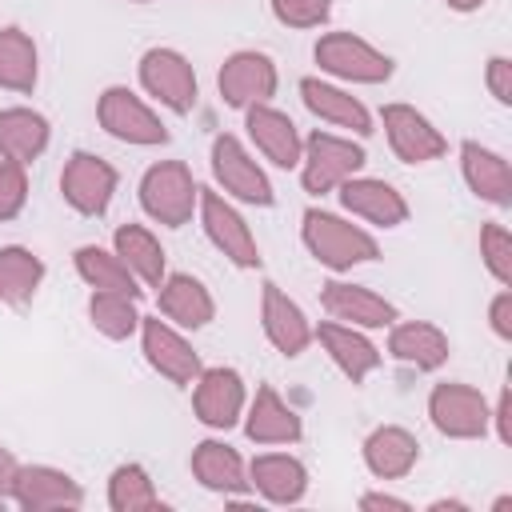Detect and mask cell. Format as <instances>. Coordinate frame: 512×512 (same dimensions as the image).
I'll list each match as a JSON object with an SVG mask.
<instances>
[{
    "label": "cell",
    "instance_id": "14",
    "mask_svg": "<svg viewBox=\"0 0 512 512\" xmlns=\"http://www.w3.org/2000/svg\"><path fill=\"white\" fill-rule=\"evenodd\" d=\"M140 336H144V356H148V364H152L164 380L188 388V384L200 376V356H196V348H192L172 324H164L160 316H140Z\"/></svg>",
    "mask_w": 512,
    "mask_h": 512
},
{
    "label": "cell",
    "instance_id": "45",
    "mask_svg": "<svg viewBox=\"0 0 512 512\" xmlns=\"http://www.w3.org/2000/svg\"><path fill=\"white\" fill-rule=\"evenodd\" d=\"M132 4H152V0H132Z\"/></svg>",
    "mask_w": 512,
    "mask_h": 512
},
{
    "label": "cell",
    "instance_id": "28",
    "mask_svg": "<svg viewBox=\"0 0 512 512\" xmlns=\"http://www.w3.org/2000/svg\"><path fill=\"white\" fill-rule=\"evenodd\" d=\"M112 244H116V256L128 264V272L140 284H148V288H160L164 284V276H168L164 248H160V240L144 224H120L116 236H112Z\"/></svg>",
    "mask_w": 512,
    "mask_h": 512
},
{
    "label": "cell",
    "instance_id": "29",
    "mask_svg": "<svg viewBox=\"0 0 512 512\" xmlns=\"http://www.w3.org/2000/svg\"><path fill=\"white\" fill-rule=\"evenodd\" d=\"M48 120L32 108H4L0 112V156L16 164H32L48 148Z\"/></svg>",
    "mask_w": 512,
    "mask_h": 512
},
{
    "label": "cell",
    "instance_id": "37",
    "mask_svg": "<svg viewBox=\"0 0 512 512\" xmlns=\"http://www.w3.org/2000/svg\"><path fill=\"white\" fill-rule=\"evenodd\" d=\"M272 16L288 28H320L332 16V0H272Z\"/></svg>",
    "mask_w": 512,
    "mask_h": 512
},
{
    "label": "cell",
    "instance_id": "46",
    "mask_svg": "<svg viewBox=\"0 0 512 512\" xmlns=\"http://www.w3.org/2000/svg\"><path fill=\"white\" fill-rule=\"evenodd\" d=\"M0 508H4V496H0Z\"/></svg>",
    "mask_w": 512,
    "mask_h": 512
},
{
    "label": "cell",
    "instance_id": "36",
    "mask_svg": "<svg viewBox=\"0 0 512 512\" xmlns=\"http://www.w3.org/2000/svg\"><path fill=\"white\" fill-rule=\"evenodd\" d=\"M480 256H484L488 272L496 276V284L508 288V284H512V232H508L504 224L488 220V224L480 228Z\"/></svg>",
    "mask_w": 512,
    "mask_h": 512
},
{
    "label": "cell",
    "instance_id": "42",
    "mask_svg": "<svg viewBox=\"0 0 512 512\" xmlns=\"http://www.w3.org/2000/svg\"><path fill=\"white\" fill-rule=\"evenodd\" d=\"M508 416H512V396H508V388L500 392V404H496V412H492V420H496V436H500V444H508L512 440V428H508Z\"/></svg>",
    "mask_w": 512,
    "mask_h": 512
},
{
    "label": "cell",
    "instance_id": "32",
    "mask_svg": "<svg viewBox=\"0 0 512 512\" xmlns=\"http://www.w3.org/2000/svg\"><path fill=\"white\" fill-rule=\"evenodd\" d=\"M44 280V260L20 244L0 248V304H28Z\"/></svg>",
    "mask_w": 512,
    "mask_h": 512
},
{
    "label": "cell",
    "instance_id": "38",
    "mask_svg": "<svg viewBox=\"0 0 512 512\" xmlns=\"http://www.w3.org/2000/svg\"><path fill=\"white\" fill-rule=\"evenodd\" d=\"M24 200H28V176H24V164L0 156V224H8L12 216H20Z\"/></svg>",
    "mask_w": 512,
    "mask_h": 512
},
{
    "label": "cell",
    "instance_id": "11",
    "mask_svg": "<svg viewBox=\"0 0 512 512\" xmlns=\"http://www.w3.org/2000/svg\"><path fill=\"white\" fill-rule=\"evenodd\" d=\"M60 192L80 216H100L116 192V168L92 152H72L60 172Z\"/></svg>",
    "mask_w": 512,
    "mask_h": 512
},
{
    "label": "cell",
    "instance_id": "7",
    "mask_svg": "<svg viewBox=\"0 0 512 512\" xmlns=\"http://www.w3.org/2000/svg\"><path fill=\"white\" fill-rule=\"evenodd\" d=\"M212 176H216V184L224 188V196H232V200H244V204H256V208H268V204L276 200V192H272L264 168H260V164L248 156V148H244L236 136H228V132H220V136L212 140Z\"/></svg>",
    "mask_w": 512,
    "mask_h": 512
},
{
    "label": "cell",
    "instance_id": "25",
    "mask_svg": "<svg viewBox=\"0 0 512 512\" xmlns=\"http://www.w3.org/2000/svg\"><path fill=\"white\" fill-rule=\"evenodd\" d=\"M416 460H420V444H416V436H412L408 428H400V424H380V428L364 440V464H368V472L380 476V480H400V476H408V472L416 468Z\"/></svg>",
    "mask_w": 512,
    "mask_h": 512
},
{
    "label": "cell",
    "instance_id": "5",
    "mask_svg": "<svg viewBox=\"0 0 512 512\" xmlns=\"http://www.w3.org/2000/svg\"><path fill=\"white\" fill-rule=\"evenodd\" d=\"M428 416H432L436 432L452 436V440H476L492 424V408H488L484 392L472 384H460V380L436 384L428 392Z\"/></svg>",
    "mask_w": 512,
    "mask_h": 512
},
{
    "label": "cell",
    "instance_id": "44",
    "mask_svg": "<svg viewBox=\"0 0 512 512\" xmlns=\"http://www.w3.org/2000/svg\"><path fill=\"white\" fill-rule=\"evenodd\" d=\"M448 8H456V12H476V8H484V0H444Z\"/></svg>",
    "mask_w": 512,
    "mask_h": 512
},
{
    "label": "cell",
    "instance_id": "8",
    "mask_svg": "<svg viewBox=\"0 0 512 512\" xmlns=\"http://www.w3.org/2000/svg\"><path fill=\"white\" fill-rule=\"evenodd\" d=\"M200 220H204V232L208 240L236 264V268H260V248H256V236L252 228L244 224V216L228 204L224 192H212V188H200Z\"/></svg>",
    "mask_w": 512,
    "mask_h": 512
},
{
    "label": "cell",
    "instance_id": "26",
    "mask_svg": "<svg viewBox=\"0 0 512 512\" xmlns=\"http://www.w3.org/2000/svg\"><path fill=\"white\" fill-rule=\"evenodd\" d=\"M392 336H388V352L400 360V364H412L420 372H432L448 360V336L428 324V320H404V324H388Z\"/></svg>",
    "mask_w": 512,
    "mask_h": 512
},
{
    "label": "cell",
    "instance_id": "4",
    "mask_svg": "<svg viewBox=\"0 0 512 512\" xmlns=\"http://www.w3.org/2000/svg\"><path fill=\"white\" fill-rule=\"evenodd\" d=\"M316 64L320 72L348 80V84H384L392 76V56H384L380 48H372L364 36L352 32H328L316 40Z\"/></svg>",
    "mask_w": 512,
    "mask_h": 512
},
{
    "label": "cell",
    "instance_id": "12",
    "mask_svg": "<svg viewBox=\"0 0 512 512\" xmlns=\"http://www.w3.org/2000/svg\"><path fill=\"white\" fill-rule=\"evenodd\" d=\"M380 116H384V136L404 164H428L448 152V140L440 136V128L412 104H384Z\"/></svg>",
    "mask_w": 512,
    "mask_h": 512
},
{
    "label": "cell",
    "instance_id": "13",
    "mask_svg": "<svg viewBox=\"0 0 512 512\" xmlns=\"http://www.w3.org/2000/svg\"><path fill=\"white\" fill-rule=\"evenodd\" d=\"M8 496L20 508H28V512H52V508H80L84 504V488L68 472L48 468V464H24V468H16Z\"/></svg>",
    "mask_w": 512,
    "mask_h": 512
},
{
    "label": "cell",
    "instance_id": "17",
    "mask_svg": "<svg viewBox=\"0 0 512 512\" xmlns=\"http://www.w3.org/2000/svg\"><path fill=\"white\" fill-rule=\"evenodd\" d=\"M260 324H264V336L272 340L276 352L284 356H300L308 344H312V324L308 316L300 312L296 300H288V292H280V284H264L260 292Z\"/></svg>",
    "mask_w": 512,
    "mask_h": 512
},
{
    "label": "cell",
    "instance_id": "15",
    "mask_svg": "<svg viewBox=\"0 0 512 512\" xmlns=\"http://www.w3.org/2000/svg\"><path fill=\"white\" fill-rule=\"evenodd\" d=\"M192 408L196 420L208 428H232L244 412V380L236 368H200L192 380Z\"/></svg>",
    "mask_w": 512,
    "mask_h": 512
},
{
    "label": "cell",
    "instance_id": "21",
    "mask_svg": "<svg viewBox=\"0 0 512 512\" xmlns=\"http://www.w3.org/2000/svg\"><path fill=\"white\" fill-rule=\"evenodd\" d=\"M460 172H464V184L480 200H488L496 208L512 204V168H508V160L500 152H492V148H484L476 140H464L460 144Z\"/></svg>",
    "mask_w": 512,
    "mask_h": 512
},
{
    "label": "cell",
    "instance_id": "1",
    "mask_svg": "<svg viewBox=\"0 0 512 512\" xmlns=\"http://www.w3.org/2000/svg\"><path fill=\"white\" fill-rule=\"evenodd\" d=\"M300 236H304V248L316 256V264H324L332 272H344L352 264H368V260L380 256L376 236H368L360 224H348V220H340L324 208L304 212Z\"/></svg>",
    "mask_w": 512,
    "mask_h": 512
},
{
    "label": "cell",
    "instance_id": "33",
    "mask_svg": "<svg viewBox=\"0 0 512 512\" xmlns=\"http://www.w3.org/2000/svg\"><path fill=\"white\" fill-rule=\"evenodd\" d=\"M76 272L84 284L92 288H104V292H128V296H140L136 288V276L128 272V264L116 256V248H100V244H84L76 248Z\"/></svg>",
    "mask_w": 512,
    "mask_h": 512
},
{
    "label": "cell",
    "instance_id": "35",
    "mask_svg": "<svg viewBox=\"0 0 512 512\" xmlns=\"http://www.w3.org/2000/svg\"><path fill=\"white\" fill-rule=\"evenodd\" d=\"M108 504H112V512H156V508H164L160 492L152 488V480L140 464H120L108 476Z\"/></svg>",
    "mask_w": 512,
    "mask_h": 512
},
{
    "label": "cell",
    "instance_id": "40",
    "mask_svg": "<svg viewBox=\"0 0 512 512\" xmlns=\"http://www.w3.org/2000/svg\"><path fill=\"white\" fill-rule=\"evenodd\" d=\"M488 320H492V332L500 340H512V288H500L492 308H488Z\"/></svg>",
    "mask_w": 512,
    "mask_h": 512
},
{
    "label": "cell",
    "instance_id": "43",
    "mask_svg": "<svg viewBox=\"0 0 512 512\" xmlns=\"http://www.w3.org/2000/svg\"><path fill=\"white\" fill-rule=\"evenodd\" d=\"M16 468H20V464H16V456H12L8 448H0V496L12 488V476H16Z\"/></svg>",
    "mask_w": 512,
    "mask_h": 512
},
{
    "label": "cell",
    "instance_id": "34",
    "mask_svg": "<svg viewBox=\"0 0 512 512\" xmlns=\"http://www.w3.org/2000/svg\"><path fill=\"white\" fill-rule=\"evenodd\" d=\"M88 316H92L96 332H104L108 340H128V336L140 328L136 296H128V292H104V288H92Z\"/></svg>",
    "mask_w": 512,
    "mask_h": 512
},
{
    "label": "cell",
    "instance_id": "2",
    "mask_svg": "<svg viewBox=\"0 0 512 512\" xmlns=\"http://www.w3.org/2000/svg\"><path fill=\"white\" fill-rule=\"evenodd\" d=\"M196 200H200V184L192 180L184 160H160L140 176V204L164 228L188 224Z\"/></svg>",
    "mask_w": 512,
    "mask_h": 512
},
{
    "label": "cell",
    "instance_id": "10",
    "mask_svg": "<svg viewBox=\"0 0 512 512\" xmlns=\"http://www.w3.org/2000/svg\"><path fill=\"white\" fill-rule=\"evenodd\" d=\"M216 88L224 96L228 108H252V104H268L276 96V64L264 52L240 48L232 52L220 72H216Z\"/></svg>",
    "mask_w": 512,
    "mask_h": 512
},
{
    "label": "cell",
    "instance_id": "41",
    "mask_svg": "<svg viewBox=\"0 0 512 512\" xmlns=\"http://www.w3.org/2000/svg\"><path fill=\"white\" fill-rule=\"evenodd\" d=\"M360 508H364V512H376V508L408 512V500H400V496H388V492H364V496H360Z\"/></svg>",
    "mask_w": 512,
    "mask_h": 512
},
{
    "label": "cell",
    "instance_id": "30",
    "mask_svg": "<svg viewBox=\"0 0 512 512\" xmlns=\"http://www.w3.org/2000/svg\"><path fill=\"white\" fill-rule=\"evenodd\" d=\"M192 476L208 488V492H244L248 476H244V460L236 448H228L224 440H200L192 448Z\"/></svg>",
    "mask_w": 512,
    "mask_h": 512
},
{
    "label": "cell",
    "instance_id": "9",
    "mask_svg": "<svg viewBox=\"0 0 512 512\" xmlns=\"http://www.w3.org/2000/svg\"><path fill=\"white\" fill-rule=\"evenodd\" d=\"M140 84L176 116L196 108V72L176 48H148L140 56Z\"/></svg>",
    "mask_w": 512,
    "mask_h": 512
},
{
    "label": "cell",
    "instance_id": "19",
    "mask_svg": "<svg viewBox=\"0 0 512 512\" xmlns=\"http://www.w3.org/2000/svg\"><path fill=\"white\" fill-rule=\"evenodd\" d=\"M340 204L352 216L380 224V228H396L408 220V200L388 180H376V176H348L340 184Z\"/></svg>",
    "mask_w": 512,
    "mask_h": 512
},
{
    "label": "cell",
    "instance_id": "24",
    "mask_svg": "<svg viewBox=\"0 0 512 512\" xmlns=\"http://www.w3.org/2000/svg\"><path fill=\"white\" fill-rule=\"evenodd\" d=\"M248 484L272 504H296L308 492V468L288 452H264L248 464Z\"/></svg>",
    "mask_w": 512,
    "mask_h": 512
},
{
    "label": "cell",
    "instance_id": "16",
    "mask_svg": "<svg viewBox=\"0 0 512 512\" xmlns=\"http://www.w3.org/2000/svg\"><path fill=\"white\" fill-rule=\"evenodd\" d=\"M320 304L332 320L352 324V328H388V324H396V308L364 284L328 280V284H320Z\"/></svg>",
    "mask_w": 512,
    "mask_h": 512
},
{
    "label": "cell",
    "instance_id": "6",
    "mask_svg": "<svg viewBox=\"0 0 512 512\" xmlns=\"http://www.w3.org/2000/svg\"><path fill=\"white\" fill-rule=\"evenodd\" d=\"M96 120L108 136L124 140V144H140V148H152V144H168V128L160 124V116L132 92V88H104L100 104H96Z\"/></svg>",
    "mask_w": 512,
    "mask_h": 512
},
{
    "label": "cell",
    "instance_id": "22",
    "mask_svg": "<svg viewBox=\"0 0 512 512\" xmlns=\"http://www.w3.org/2000/svg\"><path fill=\"white\" fill-rule=\"evenodd\" d=\"M244 432L252 444H296L304 436L300 416L280 400V392L272 384H260L252 404H248V420Z\"/></svg>",
    "mask_w": 512,
    "mask_h": 512
},
{
    "label": "cell",
    "instance_id": "18",
    "mask_svg": "<svg viewBox=\"0 0 512 512\" xmlns=\"http://www.w3.org/2000/svg\"><path fill=\"white\" fill-rule=\"evenodd\" d=\"M244 124H248L252 144L264 152V160H272L276 168H296L300 164L304 140H300L296 124L288 120V112H280L272 104H252V108H244Z\"/></svg>",
    "mask_w": 512,
    "mask_h": 512
},
{
    "label": "cell",
    "instance_id": "23",
    "mask_svg": "<svg viewBox=\"0 0 512 512\" xmlns=\"http://www.w3.org/2000/svg\"><path fill=\"white\" fill-rule=\"evenodd\" d=\"M300 100H304V108H308L312 116H320V120H328V124H336V128H348V132H356V136H368V132H372L368 108H364L352 92H344V88H336V84H324V80H316V76H304V80H300Z\"/></svg>",
    "mask_w": 512,
    "mask_h": 512
},
{
    "label": "cell",
    "instance_id": "20",
    "mask_svg": "<svg viewBox=\"0 0 512 512\" xmlns=\"http://www.w3.org/2000/svg\"><path fill=\"white\" fill-rule=\"evenodd\" d=\"M312 340L324 344V352L332 356V364H336L352 384H360L368 372L380 368V352H376V344H372L360 328H352V324L324 320L320 328H312Z\"/></svg>",
    "mask_w": 512,
    "mask_h": 512
},
{
    "label": "cell",
    "instance_id": "27",
    "mask_svg": "<svg viewBox=\"0 0 512 512\" xmlns=\"http://www.w3.org/2000/svg\"><path fill=\"white\" fill-rule=\"evenodd\" d=\"M160 312L168 320H176L180 328H204L216 316V304H212V292L196 276L172 272L160 284Z\"/></svg>",
    "mask_w": 512,
    "mask_h": 512
},
{
    "label": "cell",
    "instance_id": "3",
    "mask_svg": "<svg viewBox=\"0 0 512 512\" xmlns=\"http://www.w3.org/2000/svg\"><path fill=\"white\" fill-rule=\"evenodd\" d=\"M368 164L364 148L348 136H332V132H312L304 140V152H300V180H304V192L312 196H324L332 188H340L348 176H356L360 168Z\"/></svg>",
    "mask_w": 512,
    "mask_h": 512
},
{
    "label": "cell",
    "instance_id": "31",
    "mask_svg": "<svg viewBox=\"0 0 512 512\" xmlns=\"http://www.w3.org/2000/svg\"><path fill=\"white\" fill-rule=\"evenodd\" d=\"M40 76L36 44L24 28H0V88L8 92H32Z\"/></svg>",
    "mask_w": 512,
    "mask_h": 512
},
{
    "label": "cell",
    "instance_id": "39",
    "mask_svg": "<svg viewBox=\"0 0 512 512\" xmlns=\"http://www.w3.org/2000/svg\"><path fill=\"white\" fill-rule=\"evenodd\" d=\"M488 92L496 96V104H512V60L508 56L488 60Z\"/></svg>",
    "mask_w": 512,
    "mask_h": 512
}]
</instances>
